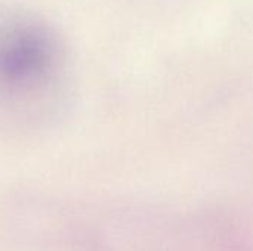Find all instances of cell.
I'll list each match as a JSON object with an SVG mask.
<instances>
[{"mask_svg":"<svg viewBox=\"0 0 253 251\" xmlns=\"http://www.w3.org/2000/svg\"><path fill=\"white\" fill-rule=\"evenodd\" d=\"M62 47L55 33L28 15L0 16V95L37 96L59 80Z\"/></svg>","mask_w":253,"mask_h":251,"instance_id":"1","label":"cell"}]
</instances>
